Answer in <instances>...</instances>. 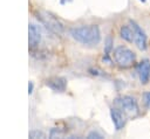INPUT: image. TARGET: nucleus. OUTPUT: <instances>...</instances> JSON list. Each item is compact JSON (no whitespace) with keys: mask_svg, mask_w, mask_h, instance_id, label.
<instances>
[{"mask_svg":"<svg viewBox=\"0 0 150 139\" xmlns=\"http://www.w3.org/2000/svg\"><path fill=\"white\" fill-rule=\"evenodd\" d=\"M87 138H88V139H94V138H96V139H102L103 135H102L101 133H98L97 131H91V132L88 133Z\"/></svg>","mask_w":150,"mask_h":139,"instance_id":"13","label":"nucleus"},{"mask_svg":"<svg viewBox=\"0 0 150 139\" xmlns=\"http://www.w3.org/2000/svg\"><path fill=\"white\" fill-rule=\"evenodd\" d=\"M69 33L74 40L86 46H96L101 40V32L96 25L73 27Z\"/></svg>","mask_w":150,"mask_h":139,"instance_id":"1","label":"nucleus"},{"mask_svg":"<svg viewBox=\"0 0 150 139\" xmlns=\"http://www.w3.org/2000/svg\"><path fill=\"white\" fill-rule=\"evenodd\" d=\"M137 74L139 77V81L142 84H146L150 79V61L149 60H142L137 64Z\"/></svg>","mask_w":150,"mask_h":139,"instance_id":"8","label":"nucleus"},{"mask_svg":"<svg viewBox=\"0 0 150 139\" xmlns=\"http://www.w3.org/2000/svg\"><path fill=\"white\" fill-rule=\"evenodd\" d=\"M129 25L131 26L132 32H134V42H135L136 47L139 50H145L146 47H148V37H146L144 30L134 20H130L129 21Z\"/></svg>","mask_w":150,"mask_h":139,"instance_id":"5","label":"nucleus"},{"mask_svg":"<svg viewBox=\"0 0 150 139\" xmlns=\"http://www.w3.org/2000/svg\"><path fill=\"white\" fill-rule=\"evenodd\" d=\"M41 41V29L35 23H29L28 26V43L30 48L38 47Z\"/></svg>","mask_w":150,"mask_h":139,"instance_id":"6","label":"nucleus"},{"mask_svg":"<svg viewBox=\"0 0 150 139\" xmlns=\"http://www.w3.org/2000/svg\"><path fill=\"white\" fill-rule=\"evenodd\" d=\"M110 117L116 131H120L121 128H123V126L125 125V118H124V114L118 109H115V107L110 109Z\"/></svg>","mask_w":150,"mask_h":139,"instance_id":"9","label":"nucleus"},{"mask_svg":"<svg viewBox=\"0 0 150 139\" xmlns=\"http://www.w3.org/2000/svg\"><path fill=\"white\" fill-rule=\"evenodd\" d=\"M141 1H142V2H145V1H146V0H141Z\"/></svg>","mask_w":150,"mask_h":139,"instance_id":"16","label":"nucleus"},{"mask_svg":"<svg viewBox=\"0 0 150 139\" xmlns=\"http://www.w3.org/2000/svg\"><path fill=\"white\" fill-rule=\"evenodd\" d=\"M120 35L124 41H127L129 43L134 42V32H132V28L130 25L129 26H127V25L122 26L120 28Z\"/></svg>","mask_w":150,"mask_h":139,"instance_id":"10","label":"nucleus"},{"mask_svg":"<svg viewBox=\"0 0 150 139\" xmlns=\"http://www.w3.org/2000/svg\"><path fill=\"white\" fill-rule=\"evenodd\" d=\"M46 85L48 88H50L52 90H54V91L62 92L67 88V79L64 77H60V76L49 77V78L46 79Z\"/></svg>","mask_w":150,"mask_h":139,"instance_id":"7","label":"nucleus"},{"mask_svg":"<svg viewBox=\"0 0 150 139\" xmlns=\"http://www.w3.org/2000/svg\"><path fill=\"white\" fill-rule=\"evenodd\" d=\"M28 137L32 138V139H36V138H45V133L41 132V131H38V130H33L28 133Z\"/></svg>","mask_w":150,"mask_h":139,"instance_id":"12","label":"nucleus"},{"mask_svg":"<svg viewBox=\"0 0 150 139\" xmlns=\"http://www.w3.org/2000/svg\"><path fill=\"white\" fill-rule=\"evenodd\" d=\"M143 99H144V103L146 106H150V92H145L143 95Z\"/></svg>","mask_w":150,"mask_h":139,"instance_id":"14","label":"nucleus"},{"mask_svg":"<svg viewBox=\"0 0 150 139\" xmlns=\"http://www.w3.org/2000/svg\"><path fill=\"white\" fill-rule=\"evenodd\" d=\"M112 44H114V39L111 35H108L104 40V54H110L112 50Z\"/></svg>","mask_w":150,"mask_h":139,"instance_id":"11","label":"nucleus"},{"mask_svg":"<svg viewBox=\"0 0 150 139\" xmlns=\"http://www.w3.org/2000/svg\"><path fill=\"white\" fill-rule=\"evenodd\" d=\"M114 60L117 63L118 67L121 68H129L135 63L136 55L132 50L124 46H118L114 50Z\"/></svg>","mask_w":150,"mask_h":139,"instance_id":"2","label":"nucleus"},{"mask_svg":"<svg viewBox=\"0 0 150 139\" xmlns=\"http://www.w3.org/2000/svg\"><path fill=\"white\" fill-rule=\"evenodd\" d=\"M38 19L46 26L47 29H49L50 32L55 33V34H62L64 28H63V25L56 19L54 18L53 15L48 14V13H40L38 14Z\"/></svg>","mask_w":150,"mask_h":139,"instance_id":"3","label":"nucleus"},{"mask_svg":"<svg viewBox=\"0 0 150 139\" xmlns=\"http://www.w3.org/2000/svg\"><path fill=\"white\" fill-rule=\"evenodd\" d=\"M32 92H33V83L29 82V83H28V93L30 95Z\"/></svg>","mask_w":150,"mask_h":139,"instance_id":"15","label":"nucleus"},{"mask_svg":"<svg viewBox=\"0 0 150 139\" xmlns=\"http://www.w3.org/2000/svg\"><path fill=\"white\" fill-rule=\"evenodd\" d=\"M114 102L125 113H129V114L138 113V104H137V100L132 96H122V97L116 98Z\"/></svg>","mask_w":150,"mask_h":139,"instance_id":"4","label":"nucleus"}]
</instances>
